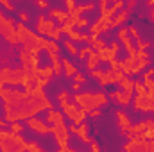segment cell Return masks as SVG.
<instances>
[{
  "instance_id": "4fadbf2b",
  "label": "cell",
  "mask_w": 154,
  "mask_h": 152,
  "mask_svg": "<svg viewBox=\"0 0 154 152\" xmlns=\"http://www.w3.org/2000/svg\"><path fill=\"white\" fill-rule=\"evenodd\" d=\"M48 18H52L59 25H65L66 20H68V11L59 9V7H48Z\"/></svg>"
},
{
  "instance_id": "7a4b0ae2",
  "label": "cell",
  "mask_w": 154,
  "mask_h": 152,
  "mask_svg": "<svg viewBox=\"0 0 154 152\" xmlns=\"http://www.w3.org/2000/svg\"><path fill=\"white\" fill-rule=\"evenodd\" d=\"M34 32L41 36V38H48L52 41H57L61 38V27L56 25V22L52 18H47L43 13L38 14V22H36V27H34Z\"/></svg>"
},
{
  "instance_id": "cb8c5ba5",
  "label": "cell",
  "mask_w": 154,
  "mask_h": 152,
  "mask_svg": "<svg viewBox=\"0 0 154 152\" xmlns=\"http://www.w3.org/2000/svg\"><path fill=\"white\" fill-rule=\"evenodd\" d=\"M95 4L93 2H88V4H79V5H75V13L81 16V14H84V13H91V11H95Z\"/></svg>"
},
{
  "instance_id": "74e56055",
  "label": "cell",
  "mask_w": 154,
  "mask_h": 152,
  "mask_svg": "<svg viewBox=\"0 0 154 152\" xmlns=\"http://www.w3.org/2000/svg\"><path fill=\"white\" fill-rule=\"evenodd\" d=\"M108 7H109V2H108V0H100V2H99V9H100V14H104V13L108 11Z\"/></svg>"
},
{
  "instance_id": "f35d334b",
  "label": "cell",
  "mask_w": 154,
  "mask_h": 152,
  "mask_svg": "<svg viewBox=\"0 0 154 152\" xmlns=\"http://www.w3.org/2000/svg\"><path fill=\"white\" fill-rule=\"evenodd\" d=\"M86 27H90V20L88 18H81L77 22V29H86Z\"/></svg>"
},
{
  "instance_id": "30bf717a",
  "label": "cell",
  "mask_w": 154,
  "mask_h": 152,
  "mask_svg": "<svg viewBox=\"0 0 154 152\" xmlns=\"http://www.w3.org/2000/svg\"><path fill=\"white\" fill-rule=\"evenodd\" d=\"M108 99H109V102H115V104L122 106V108H127V106H131L133 95H131V93H125V91H122V90H116V91H111V93L108 95Z\"/></svg>"
},
{
  "instance_id": "e575fe53",
  "label": "cell",
  "mask_w": 154,
  "mask_h": 152,
  "mask_svg": "<svg viewBox=\"0 0 154 152\" xmlns=\"http://www.w3.org/2000/svg\"><path fill=\"white\" fill-rule=\"evenodd\" d=\"M134 43H136V50H147V48H151V43L143 41L142 38L138 39V41H134Z\"/></svg>"
},
{
  "instance_id": "d590c367",
  "label": "cell",
  "mask_w": 154,
  "mask_h": 152,
  "mask_svg": "<svg viewBox=\"0 0 154 152\" xmlns=\"http://www.w3.org/2000/svg\"><path fill=\"white\" fill-rule=\"evenodd\" d=\"M127 36H129V31H127V27H120V29L116 31V38L120 39V41H122L124 38H127Z\"/></svg>"
},
{
  "instance_id": "4316f807",
  "label": "cell",
  "mask_w": 154,
  "mask_h": 152,
  "mask_svg": "<svg viewBox=\"0 0 154 152\" xmlns=\"http://www.w3.org/2000/svg\"><path fill=\"white\" fill-rule=\"evenodd\" d=\"M133 82H134V93L136 95H145L147 93L145 91V86H143V82L140 79H133Z\"/></svg>"
},
{
  "instance_id": "c3c4849f",
  "label": "cell",
  "mask_w": 154,
  "mask_h": 152,
  "mask_svg": "<svg viewBox=\"0 0 154 152\" xmlns=\"http://www.w3.org/2000/svg\"><path fill=\"white\" fill-rule=\"evenodd\" d=\"M36 5H38L39 9H47V7H48V4H47V2H41V0L36 2Z\"/></svg>"
},
{
  "instance_id": "44dd1931",
  "label": "cell",
  "mask_w": 154,
  "mask_h": 152,
  "mask_svg": "<svg viewBox=\"0 0 154 152\" xmlns=\"http://www.w3.org/2000/svg\"><path fill=\"white\" fill-rule=\"evenodd\" d=\"M151 66V59L149 61H136V65L133 66V72H131V77L138 75V74H143V70H147Z\"/></svg>"
},
{
  "instance_id": "836d02e7",
  "label": "cell",
  "mask_w": 154,
  "mask_h": 152,
  "mask_svg": "<svg viewBox=\"0 0 154 152\" xmlns=\"http://www.w3.org/2000/svg\"><path fill=\"white\" fill-rule=\"evenodd\" d=\"M127 31H129L131 39H134V41H138V39H140V32H138V29H136L134 25H129V27H127Z\"/></svg>"
},
{
  "instance_id": "ab89813d",
  "label": "cell",
  "mask_w": 154,
  "mask_h": 152,
  "mask_svg": "<svg viewBox=\"0 0 154 152\" xmlns=\"http://www.w3.org/2000/svg\"><path fill=\"white\" fill-rule=\"evenodd\" d=\"M90 150H91V152H102V150H100V147H99V143H97V140H95V138H91V141H90Z\"/></svg>"
},
{
  "instance_id": "ffe728a7",
  "label": "cell",
  "mask_w": 154,
  "mask_h": 152,
  "mask_svg": "<svg viewBox=\"0 0 154 152\" xmlns=\"http://www.w3.org/2000/svg\"><path fill=\"white\" fill-rule=\"evenodd\" d=\"M61 111H63V114H65L68 120H74L75 114H77V111H79V108H77V104H74V102H68L66 106L61 108Z\"/></svg>"
},
{
  "instance_id": "e0dca14e",
  "label": "cell",
  "mask_w": 154,
  "mask_h": 152,
  "mask_svg": "<svg viewBox=\"0 0 154 152\" xmlns=\"http://www.w3.org/2000/svg\"><path fill=\"white\" fill-rule=\"evenodd\" d=\"M61 65H63V72H65V77H66V79H74V75L79 72L75 66L72 65V61H70V59H66V57H63V59H61Z\"/></svg>"
},
{
  "instance_id": "277c9868",
  "label": "cell",
  "mask_w": 154,
  "mask_h": 152,
  "mask_svg": "<svg viewBox=\"0 0 154 152\" xmlns=\"http://www.w3.org/2000/svg\"><path fill=\"white\" fill-rule=\"evenodd\" d=\"M0 77L4 81L5 86H22L23 84V77L25 72L20 68H9V66H2L0 68Z\"/></svg>"
},
{
  "instance_id": "8992f818",
  "label": "cell",
  "mask_w": 154,
  "mask_h": 152,
  "mask_svg": "<svg viewBox=\"0 0 154 152\" xmlns=\"http://www.w3.org/2000/svg\"><path fill=\"white\" fill-rule=\"evenodd\" d=\"M134 111L140 113H154V100L145 93V95H134V102H131Z\"/></svg>"
},
{
  "instance_id": "52a82bcc",
  "label": "cell",
  "mask_w": 154,
  "mask_h": 152,
  "mask_svg": "<svg viewBox=\"0 0 154 152\" xmlns=\"http://www.w3.org/2000/svg\"><path fill=\"white\" fill-rule=\"evenodd\" d=\"M27 122V127L31 129V131H34L36 134L39 136H47V134H52V129H50V125L45 122V120H39V118H29V120H25Z\"/></svg>"
},
{
  "instance_id": "ba28073f",
  "label": "cell",
  "mask_w": 154,
  "mask_h": 152,
  "mask_svg": "<svg viewBox=\"0 0 154 152\" xmlns=\"http://www.w3.org/2000/svg\"><path fill=\"white\" fill-rule=\"evenodd\" d=\"M124 74L120 70H104V75L99 79V86H111V84H120L122 79H124Z\"/></svg>"
},
{
  "instance_id": "7bdbcfd3",
  "label": "cell",
  "mask_w": 154,
  "mask_h": 152,
  "mask_svg": "<svg viewBox=\"0 0 154 152\" xmlns=\"http://www.w3.org/2000/svg\"><path fill=\"white\" fill-rule=\"evenodd\" d=\"M136 5H138V0H129V2L125 4V9H129V11H131V9H134Z\"/></svg>"
},
{
  "instance_id": "b9f144b4",
  "label": "cell",
  "mask_w": 154,
  "mask_h": 152,
  "mask_svg": "<svg viewBox=\"0 0 154 152\" xmlns=\"http://www.w3.org/2000/svg\"><path fill=\"white\" fill-rule=\"evenodd\" d=\"M20 22L22 23H27L29 22V13L27 11H20Z\"/></svg>"
},
{
  "instance_id": "ee69618b",
  "label": "cell",
  "mask_w": 154,
  "mask_h": 152,
  "mask_svg": "<svg viewBox=\"0 0 154 152\" xmlns=\"http://www.w3.org/2000/svg\"><path fill=\"white\" fill-rule=\"evenodd\" d=\"M75 9V2L74 0H66V11L70 13V11H74Z\"/></svg>"
},
{
  "instance_id": "484cf974",
  "label": "cell",
  "mask_w": 154,
  "mask_h": 152,
  "mask_svg": "<svg viewBox=\"0 0 154 152\" xmlns=\"http://www.w3.org/2000/svg\"><path fill=\"white\" fill-rule=\"evenodd\" d=\"M86 118H88V113H84L82 109H79L77 114H75V118L72 120V123H74V125H81V123H84V122H86Z\"/></svg>"
},
{
  "instance_id": "d4e9b609",
  "label": "cell",
  "mask_w": 154,
  "mask_h": 152,
  "mask_svg": "<svg viewBox=\"0 0 154 152\" xmlns=\"http://www.w3.org/2000/svg\"><path fill=\"white\" fill-rule=\"evenodd\" d=\"M56 99H57V104H59V108H63V106H66V104H68V102L72 100V97H70V93H68L66 90H63V91H59Z\"/></svg>"
},
{
  "instance_id": "ac0fdd59",
  "label": "cell",
  "mask_w": 154,
  "mask_h": 152,
  "mask_svg": "<svg viewBox=\"0 0 154 152\" xmlns=\"http://www.w3.org/2000/svg\"><path fill=\"white\" fill-rule=\"evenodd\" d=\"M97 54H99V61H100V63H111L113 59H116V54L109 48V47H104V48L99 50Z\"/></svg>"
},
{
  "instance_id": "680465c9",
  "label": "cell",
  "mask_w": 154,
  "mask_h": 152,
  "mask_svg": "<svg viewBox=\"0 0 154 152\" xmlns=\"http://www.w3.org/2000/svg\"><path fill=\"white\" fill-rule=\"evenodd\" d=\"M74 152H79V150H74Z\"/></svg>"
},
{
  "instance_id": "f907efd6",
  "label": "cell",
  "mask_w": 154,
  "mask_h": 152,
  "mask_svg": "<svg viewBox=\"0 0 154 152\" xmlns=\"http://www.w3.org/2000/svg\"><path fill=\"white\" fill-rule=\"evenodd\" d=\"M0 129H5V120H4V116H0Z\"/></svg>"
},
{
  "instance_id": "db71d44e",
  "label": "cell",
  "mask_w": 154,
  "mask_h": 152,
  "mask_svg": "<svg viewBox=\"0 0 154 152\" xmlns=\"http://www.w3.org/2000/svg\"><path fill=\"white\" fill-rule=\"evenodd\" d=\"M4 88H5V84H4V81H2V77H0V91H2Z\"/></svg>"
},
{
  "instance_id": "6da1fadb",
  "label": "cell",
  "mask_w": 154,
  "mask_h": 152,
  "mask_svg": "<svg viewBox=\"0 0 154 152\" xmlns=\"http://www.w3.org/2000/svg\"><path fill=\"white\" fill-rule=\"evenodd\" d=\"M72 100L84 113H91L93 109H100L109 104L108 95L102 91H79V93L72 95Z\"/></svg>"
},
{
  "instance_id": "8d00e7d4",
  "label": "cell",
  "mask_w": 154,
  "mask_h": 152,
  "mask_svg": "<svg viewBox=\"0 0 154 152\" xmlns=\"http://www.w3.org/2000/svg\"><path fill=\"white\" fill-rule=\"evenodd\" d=\"M0 5H2L4 9H7V11H16V7H14L9 0H0Z\"/></svg>"
},
{
  "instance_id": "4dcf8cb0",
  "label": "cell",
  "mask_w": 154,
  "mask_h": 152,
  "mask_svg": "<svg viewBox=\"0 0 154 152\" xmlns=\"http://www.w3.org/2000/svg\"><path fill=\"white\" fill-rule=\"evenodd\" d=\"M91 50H93V48L86 45L84 48H81V50H79V54H77V59H82V61H86V57L91 54Z\"/></svg>"
},
{
  "instance_id": "d6986e66",
  "label": "cell",
  "mask_w": 154,
  "mask_h": 152,
  "mask_svg": "<svg viewBox=\"0 0 154 152\" xmlns=\"http://www.w3.org/2000/svg\"><path fill=\"white\" fill-rule=\"evenodd\" d=\"M99 63H100V61H99V54H97L95 50H91V54L86 57V70L91 74L93 70H97V68H99Z\"/></svg>"
},
{
  "instance_id": "7c38bea8",
  "label": "cell",
  "mask_w": 154,
  "mask_h": 152,
  "mask_svg": "<svg viewBox=\"0 0 154 152\" xmlns=\"http://www.w3.org/2000/svg\"><path fill=\"white\" fill-rule=\"evenodd\" d=\"M116 116V127H118V131L122 132V134H125L129 129H131V118H129V114L125 113V111H122V109H118L115 113Z\"/></svg>"
},
{
  "instance_id": "f546056e",
  "label": "cell",
  "mask_w": 154,
  "mask_h": 152,
  "mask_svg": "<svg viewBox=\"0 0 154 152\" xmlns=\"http://www.w3.org/2000/svg\"><path fill=\"white\" fill-rule=\"evenodd\" d=\"M65 43V48L68 50V54H72V56H77L79 54V50H77V47L74 45V41H70V39H66V41H63Z\"/></svg>"
},
{
  "instance_id": "9a60e30c",
  "label": "cell",
  "mask_w": 154,
  "mask_h": 152,
  "mask_svg": "<svg viewBox=\"0 0 154 152\" xmlns=\"http://www.w3.org/2000/svg\"><path fill=\"white\" fill-rule=\"evenodd\" d=\"M65 120V114H63V111H56V109H50V111H47V114H45V122L52 127L54 123H57V122H63Z\"/></svg>"
},
{
  "instance_id": "1f68e13d",
  "label": "cell",
  "mask_w": 154,
  "mask_h": 152,
  "mask_svg": "<svg viewBox=\"0 0 154 152\" xmlns=\"http://www.w3.org/2000/svg\"><path fill=\"white\" fill-rule=\"evenodd\" d=\"M27 147H29V150H27V152H41V150H43V149L38 145V141H36V140H29V141H27Z\"/></svg>"
},
{
  "instance_id": "681fc988",
  "label": "cell",
  "mask_w": 154,
  "mask_h": 152,
  "mask_svg": "<svg viewBox=\"0 0 154 152\" xmlns=\"http://www.w3.org/2000/svg\"><path fill=\"white\" fill-rule=\"evenodd\" d=\"M70 88H72V90H74V91H75V93H79V90H81V88H82V86H79V84H75V82H74V84H72V86H70Z\"/></svg>"
},
{
  "instance_id": "83f0119b",
  "label": "cell",
  "mask_w": 154,
  "mask_h": 152,
  "mask_svg": "<svg viewBox=\"0 0 154 152\" xmlns=\"http://www.w3.org/2000/svg\"><path fill=\"white\" fill-rule=\"evenodd\" d=\"M23 129H25V127L22 125V122H13V123H9V131L14 132V134H22Z\"/></svg>"
},
{
  "instance_id": "9f6ffc18",
  "label": "cell",
  "mask_w": 154,
  "mask_h": 152,
  "mask_svg": "<svg viewBox=\"0 0 154 152\" xmlns=\"http://www.w3.org/2000/svg\"><path fill=\"white\" fill-rule=\"evenodd\" d=\"M0 106H2V99H0Z\"/></svg>"
},
{
  "instance_id": "7402d4cb",
  "label": "cell",
  "mask_w": 154,
  "mask_h": 152,
  "mask_svg": "<svg viewBox=\"0 0 154 152\" xmlns=\"http://www.w3.org/2000/svg\"><path fill=\"white\" fill-rule=\"evenodd\" d=\"M120 90L133 95V93H134V82H133V79H131V77H124L122 82H120Z\"/></svg>"
},
{
  "instance_id": "7dc6e473",
  "label": "cell",
  "mask_w": 154,
  "mask_h": 152,
  "mask_svg": "<svg viewBox=\"0 0 154 152\" xmlns=\"http://www.w3.org/2000/svg\"><path fill=\"white\" fill-rule=\"evenodd\" d=\"M100 109H93V111H91V113H88V116H91V118H99V116H100Z\"/></svg>"
},
{
  "instance_id": "2e32d148",
  "label": "cell",
  "mask_w": 154,
  "mask_h": 152,
  "mask_svg": "<svg viewBox=\"0 0 154 152\" xmlns=\"http://www.w3.org/2000/svg\"><path fill=\"white\" fill-rule=\"evenodd\" d=\"M50 57V66H52V70H54V75H63V65H61V57H59V54H50L48 56Z\"/></svg>"
},
{
  "instance_id": "3957f363",
  "label": "cell",
  "mask_w": 154,
  "mask_h": 152,
  "mask_svg": "<svg viewBox=\"0 0 154 152\" xmlns=\"http://www.w3.org/2000/svg\"><path fill=\"white\" fill-rule=\"evenodd\" d=\"M0 36L5 39L11 47L18 45V38H16V22L13 18H7L2 11H0Z\"/></svg>"
},
{
  "instance_id": "8fae6325",
  "label": "cell",
  "mask_w": 154,
  "mask_h": 152,
  "mask_svg": "<svg viewBox=\"0 0 154 152\" xmlns=\"http://www.w3.org/2000/svg\"><path fill=\"white\" fill-rule=\"evenodd\" d=\"M68 131H70V134H75L81 141H84V143H88V145H90L91 138H90V134H88L90 127H88V123H86V122H84V123H81V125H74V123H70V125H68Z\"/></svg>"
},
{
  "instance_id": "603a6c76",
  "label": "cell",
  "mask_w": 154,
  "mask_h": 152,
  "mask_svg": "<svg viewBox=\"0 0 154 152\" xmlns=\"http://www.w3.org/2000/svg\"><path fill=\"white\" fill-rule=\"evenodd\" d=\"M145 140L149 141H154V118H149L145 120Z\"/></svg>"
},
{
  "instance_id": "5b68a950",
  "label": "cell",
  "mask_w": 154,
  "mask_h": 152,
  "mask_svg": "<svg viewBox=\"0 0 154 152\" xmlns=\"http://www.w3.org/2000/svg\"><path fill=\"white\" fill-rule=\"evenodd\" d=\"M50 129H52V134H54V138H56V143H57V147H59V149H68V141H70V131H68V125L65 123V120H63V122H57V123H54Z\"/></svg>"
},
{
  "instance_id": "f6af8a7d",
  "label": "cell",
  "mask_w": 154,
  "mask_h": 152,
  "mask_svg": "<svg viewBox=\"0 0 154 152\" xmlns=\"http://www.w3.org/2000/svg\"><path fill=\"white\" fill-rule=\"evenodd\" d=\"M142 77H154V68H152V66H149V68L143 72V75H142Z\"/></svg>"
},
{
  "instance_id": "5bb4252c",
  "label": "cell",
  "mask_w": 154,
  "mask_h": 152,
  "mask_svg": "<svg viewBox=\"0 0 154 152\" xmlns=\"http://www.w3.org/2000/svg\"><path fill=\"white\" fill-rule=\"evenodd\" d=\"M127 18H129V9H122V11H118L115 16H113V20L109 22V29H116V27H120L124 22H127Z\"/></svg>"
},
{
  "instance_id": "9c48e42d",
  "label": "cell",
  "mask_w": 154,
  "mask_h": 152,
  "mask_svg": "<svg viewBox=\"0 0 154 152\" xmlns=\"http://www.w3.org/2000/svg\"><path fill=\"white\" fill-rule=\"evenodd\" d=\"M36 47H38L39 50H45L48 56L50 54H59V50H61V47H59L57 41H52V39H48V38H41V36L36 38Z\"/></svg>"
},
{
  "instance_id": "bcb514c9",
  "label": "cell",
  "mask_w": 154,
  "mask_h": 152,
  "mask_svg": "<svg viewBox=\"0 0 154 152\" xmlns=\"http://www.w3.org/2000/svg\"><path fill=\"white\" fill-rule=\"evenodd\" d=\"M109 48L115 52V54H118V50H120V45L116 43V41H111V45H109Z\"/></svg>"
},
{
  "instance_id": "60d3db41",
  "label": "cell",
  "mask_w": 154,
  "mask_h": 152,
  "mask_svg": "<svg viewBox=\"0 0 154 152\" xmlns=\"http://www.w3.org/2000/svg\"><path fill=\"white\" fill-rule=\"evenodd\" d=\"M90 75L93 77V79H97V81H99V79H100V77L104 75V70H100V68H97V70H93V72H91V74H90Z\"/></svg>"
},
{
  "instance_id": "6f0895ef",
  "label": "cell",
  "mask_w": 154,
  "mask_h": 152,
  "mask_svg": "<svg viewBox=\"0 0 154 152\" xmlns=\"http://www.w3.org/2000/svg\"><path fill=\"white\" fill-rule=\"evenodd\" d=\"M41 152H47V150H41Z\"/></svg>"
},
{
  "instance_id": "d6a6232c",
  "label": "cell",
  "mask_w": 154,
  "mask_h": 152,
  "mask_svg": "<svg viewBox=\"0 0 154 152\" xmlns=\"http://www.w3.org/2000/svg\"><path fill=\"white\" fill-rule=\"evenodd\" d=\"M86 81H88V79H86V75H84L82 72H77L75 75H74V82H75V84H79V86L86 84Z\"/></svg>"
},
{
  "instance_id": "816d5d0a",
  "label": "cell",
  "mask_w": 154,
  "mask_h": 152,
  "mask_svg": "<svg viewBox=\"0 0 154 152\" xmlns=\"http://www.w3.org/2000/svg\"><path fill=\"white\" fill-rule=\"evenodd\" d=\"M149 18H151V22H154V7H151V13H149Z\"/></svg>"
},
{
  "instance_id": "f1b7e54d",
  "label": "cell",
  "mask_w": 154,
  "mask_h": 152,
  "mask_svg": "<svg viewBox=\"0 0 154 152\" xmlns=\"http://www.w3.org/2000/svg\"><path fill=\"white\" fill-rule=\"evenodd\" d=\"M104 47H108V43H106L104 39H100V38H95V41L91 43V48H93L95 52H99V50H102Z\"/></svg>"
},
{
  "instance_id": "f5cc1de1",
  "label": "cell",
  "mask_w": 154,
  "mask_h": 152,
  "mask_svg": "<svg viewBox=\"0 0 154 152\" xmlns=\"http://www.w3.org/2000/svg\"><path fill=\"white\" fill-rule=\"evenodd\" d=\"M145 4H147V7H154V0H147Z\"/></svg>"
},
{
  "instance_id": "11a10c76",
  "label": "cell",
  "mask_w": 154,
  "mask_h": 152,
  "mask_svg": "<svg viewBox=\"0 0 154 152\" xmlns=\"http://www.w3.org/2000/svg\"><path fill=\"white\" fill-rule=\"evenodd\" d=\"M57 152H74V150H72V149H59Z\"/></svg>"
}]
</instances>
